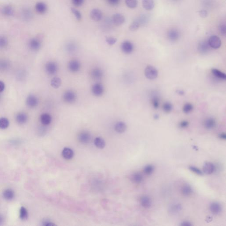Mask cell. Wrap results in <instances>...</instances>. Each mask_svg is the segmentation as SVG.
<instances>
[{"label":"cell","mask_w":226,"mask_h":226,"mask_svg":"<svg viewBox=\"0 0 226 226\" xmlns=\"http://www.w3.org/2000/svg\"><path fill=\"white\" fill-rule=\"evenodd\" d=\"M208 43L211 48L218 49L221 46V41L219 37L216 35H213L209 38Z\"/></svg>","instance_id":"obj_6"},{"label":"cell","mask_w":226,"mask_h":226,"mask_svg":"<svg viewBox=\"0 0 226 226\" xmlns=\"http://www.w3.org/2000/svg\"><path fill=\"white\" fill-rule=\"evenodd\" d=\"M154 118L155 119H158L159 118V116L158 114H155V115H154Z\"/></svg>","instance_id":"obj_58"},{"label":"cell","mask_w":226,"mask_h":226,"mask_svg":"<svg viewBox=\"0 0 226 226\" xmlns=\"http://www.w3.org/2000/svg\"><path fill=\"white\" fill-rule=\"evenodd\" d=\"M39 104L38 98L33 95H30L27 98L26 104L28 107L30 108L36 107Z\"/></svg>","instance_id":"obj_11"},{"label":"cell","mask_w":226,"mask_h":226,"mask_svg":"<svg viewBox=\"0 0 226 226\" xmlns=\"http://www.w3.org/2000/svg\"><path fill=\"white\" fill-rule=\"evenodd\" d=\"M108 3L112 6H116L119 4L120 0H107Z\"/></svg>","instance_id":"obj_49"},{"label":"cell","mask_w":226,"mask_h":226,"mask_svg":"<svg viewBox=\"0 0 226 226\" xmlns=\"http://www.w3.org/2000/svg\"><path fill=\"white\" fill-rule=\"evenodd\" d=\"M78 139L79 141L83 144H87L91 139V135L88 132L83 131L78 135Z\"/></svg>","instance_id":"obj_13"},{"label":"cell","mask_w":226,"mask_h":226,"mask_svg":"<svg viewBox=\"0 0 226 226\" xmlns=\"http://www.w3.org/2000/svg\"><path fill=\"white\" fill-rule=\"evenodd\" d=\"M35 9L38 13L43 14L47 11V6L43 2H39L35 5Z\"/></svg>","instance_id":"obj_19"},{"label":"cell","mask_w":226,"mask_h":226,"mask_svg":"<svg viewBox=\"0 0 226 226\" xmlns=\"http://www.w3.org/2000/svg\"><path fill=\"white\" fill-rule=\"evenodd\" d=\"M94 144L96 146L99 148H103L105 146L104 140L101 137L96 138L95 139Z\"/></svg>","instance_id":"obj_34"},{"label":"cell","mask_w":226,"mask_h":226,"mask_svg":"<svg viewBox=\"0 0 226 226\" xmlns=\"http://www.w3.org/2000/svg\"><path fill=\"white\" fill-rule=\"evenodd\" d=\"M172 1H179V0H172Z\"/></svg>","instance_id":"obj_60"},{"label":"cell","mask_w":226,"mask_h":226,"mask_svg":"<svg viewBox=\"0 0 226 226\" xmlns=\"http://www.w3.org/2000/svg\"><path fill=\"white\" fill-rule=\"evenodd\" d=\"M192 189L189 185H185L181 189V192L184 196H189L192 193Z\"/></svg>","instance_id":"obj_32"},{"label":"cell","mask_w":226,"mask_h":226,"mask_svg":"<svg viewBox=\"0 0 226 226\" xmlns=\"http://www.w3.org/2000/svg\"><path fill=\"white\" fill-rule=\"evenodd\" d=\"M71 11L78 20L80 21L81 20L82 18L81 14V13L78 10L75 9V8H72L71 9Z\"/></svg>","instance_id":"obj_43"},{"label":"cell","mask_w":226,"mask_h":226,"mask_svg":"<svg viewBox=\"0 0 226 226\" xmlns=\"http://www.w3.org/2000/svg\"><path fill=\"white\" fill-rule=\"evenodd\" d=\"M210 46L209 45L208 42L202 41H201L198 44V50L200 53L202 54H206L208 52L210 49Z\"/></svg>","instance_id":"obj_12"},{"label":"cell","mask_w":226,"mask_h":226,"mask_svg":"<svg viewBox=\"0 0 226 226\" xmlns=\"http://www.w3.org/2000/svg\"><path fill=\"white\" fill-rule=\"evenodd\" d=\"M77 95L75 92L72 90H68L63 95V99L66 103L72 104L76 101Z\"/></svg>","instance_id":"obj_3"},{"label":"cell","mask_w":226,"mask_h":226,"mask_svg":"<svg viewBox=\"0 0 226 226\" xmlns=\"http://www.w3.org/2000/svg\"><path fill=\"white\" fill-rule=\"evenodd\" d=\"M16 122L19 124H24L28 120V117L26 113L24 112H20L18 113L16 116Z\"/></svg>","instance_id":"obj_23"},{"label":"cell","mask_w":226,"mask_h":226,"mask_svg":"<svg viewBox=\"0 0 226 226\" xmlns=\"http://www.w3.org/2000/svg\"><path fill=\"white\" fill-rule=\"evenodd\" d=\"M67 50L70 53H73L76 51L77 47L74 44L69 43L67 45Z\"/></svg>","instance_id":"obj_44"},{"label":"cell","mask_w":226,"mask_h":226,"mask_svg":"<svg viewBox=\"0 0 226 226\" xmlns=\"http://www.w3.org/2000/svg\"><path fill=\"white\" fill-rule=\"evenodd\" d=\"M51 85L54 88H57L60 87L61 84V79L58 77L53 78L51 81Z\"/></svg>","instance_id":"obj_33"},{"label":"cell","mask_w":226,"mask_h":226,"mask_svg":"<svg viewBox=\"0 0 226 226\" xmlns=\"http://www.w3.org/2000/svg\"><path fill=\"white\" fill-rule=\"evenodd\" d=\"M219 138L222 139H226V135L225 133H222L220 134L219 136Z\"/></svg>","instance_id":"obj_56"},{"label":"cell","mask_w":226,"mask_h":226,"mask_svg":"<svg viewBox=\"0 0 226 226\" xmlns=\"http://www.w3.org/2000/svg\"><path fill=\"white\" fill-rule=\"evenodd\" d=\"M148 19V16L146 14L141 15L132 22L129 27V29L131 31H136L140 26L147 24Z\"/></svg>","instance_id":"obj_1"},{"label":"cell","mask_w":226,"mask_h":226,"mask_svg":"<svg viewBox=\"0 0 226 226\" xmlns=\"http://www.w3.org/2000/svg\"><path fill=\"white\" fill-rule=\"evenodd\" d=\"M181 226H192V224L190 222L188 221H185L182 222L180 225Z\"/></svg>","instance_id":"obj_52"},{"label":"cell","mask_w":226,"mask_h":226,"mask_svg":"<svg viewBox=\"0 0 226 226\" xmlns=\"http://www.w3.org/2000/svg\"><path fill=\"white\" fill-rule=\"evenodd\" d=\"M189 169L192 172L194 173L197 175H203L202 172L197 167L194 166H190L189 167Z\"/></svg>","instance_id":"obj_45"},{"label":"cell","mask_w":226,"mask_h":226,"mask_svg":"<svg viewBox=\"0 0 226 226\" xmlns=\"http://www.w3.org/2000/svg\"><path fill=\"white\" fill-rule=\"evenodd\" d=\"M117 40L114 37H109L106 38V42L109 45H113L116 43Z\"/></svg>","instance_id":"obj_46"},{"label":"cell","mask_w":226,"mask_h":226,"mask_svg":"<svg viewBox=\"0 0 226 226\" xmlns=\"http://www.w3.org/2000/svg\"><path fill=\"white\" fill-rule=\"evenodd\" d=\"M131 180L134 183L139 184L143 180V176L139 173H135L131 176Z\"/></svg>","instance_id":"obj_31"},{"label":"cell","mask_w":226,"mask_h":226,"mask_svg":"<svg viewBox=\"0 0 226 226\" xmlns=\"http://www.w3.org/2000/svg\"><path fill=\"white\" fill-rule=\"evenodd\" d=\"M29 47L33 51H38L41 46V42L38 38H32L29 42Z\"/></svg>","instance_id":"obj_8"},{"label":"cell","mask_w":226,"mask_h":226,"mask_svg":"<svg viewBox=\"0 0 226 226\" xmlns=\"http://www.w3.org/2000/svg\"><path fill=\"white\" fill-rule=\"evenodd\" d=\"M212 73L213 75L218 78L219 79H221V80H225L226 79V75L224 72L220 71L219 70L216 69H213L212 70Z\"/></svg>","instance_id":"obj_29"},{"label":"cell","mask_w":226,"mask_h":226,"mask_svg":"<svg viewBox=\"0 0 226 226\" xmlns=\"http://www.w3.org/2000/svg\"><path fill=\"white\" fill-rule=\"evenodd\" d=\"M72 3L74 6L79 7L81 6L84 2V0H72Z\"/></svg>","instance_id":"obj_48"},{"label":"cell","mask_w":226,"mask_h":226,"mask_svg":"<svg viewBox=\"0 0 226 226\" xmlns=\"http://www.w3.org/2000/svg\"><path fill=\"white\" fill-rule=\"evenodd\" d=\"M14 192L10 189H5L3 192V197L5 200L8 201L13 199L14 197Z\"/></svg>","instance_id":"obj_28"},{"label":"cell","mask_w":226,"mask_h":226,"mask_svg":"<svg viewBox=\"0 0 226 226\" xmlns=\"http://www.w3.org/2000/svg\"><path fill=\"white\" fill-rule=\"evenodd\" d=\"M112 21L114 25L117 26H119L124 23L125 18L124 16L121 14L116 13L113 15L112 17Z\"/></svg>","instance_id":"obj_18"},{"label":"cell","mask_w":226,"mask_h":226,"mask_svg":"<svg viewBox=\"0 0 226 226\" xmlns=\"http://www.w3.org/2000/svg\"><path fill=\"white\" fill-rule=\"evenodd\" d=\"M127 126L125 123L123 122H119L115 124L114 129L116 132L119 133H122L126 131Z\"/></svg>","instance_id":"obj_25"},{"label":"cell","mask_w":226,"mask_h":226,"mask_svg":"<svg viewBox=\"0 0 226 226\" xmlns=\"http://www.w3.org/2000/svg\"><path fill=\"white\" fill-rule=\"evenodd\" d=\"M5 85L4 82L1 81H0V93L2 92L4 90Z\"/></svg>","instance_id":"obj_55"},{"label":"cell","mask_w":226,"mask_h":226,"mask_svg":"<svg viewBox=\"0 0 226 226\" xmlns=\"http://www.w3.org/2000/svg\"><path fill=\"white\" fill-rule=\"evenodd\" d=\"M203 171L206 175H211L215 171V166L212 163H205L204 164Z\"/></svg>","instance_id":"obj_17"},{"label":"cell","mask_w":226,"mask_h":226,"mask_svg":"<svg viewBox=\"0 0 226 226\" xmlns=\"http://www.w3.org/2000/svg\"><path fill=\"white\" fill-rule=\"evenodd\" d=\"M43 225L46 226H52L55 225V224L53 223L52 222H50L49 221H45L44 222Z\"/></svg>","instance_id":"obj_54"},{"label":"cell","mask_w":226,"mask_h":226,"mask_svg":"<svg viewBox=\"0 0 226 226\" xmlns=\"http://www.w3.org/2000/svg\"><path fill=\"white\" fill-rule=\"evenodd\" d=\"M142 5L144 9L149 11L154 8L155 4L153 0H142Z\"/></svg>","instance_id":"obj_27"},{"label":"cell","mask_w":226,"mask_h":226,"mask_svg":"<svg viewBox=\"0 0 226 226\" xmlns=\"http://www.w3.org/2000/svg\"><path fill=\"white\" fill-rule=\"evenodd\" d=\"M177 93L178 94H179V95H184L185 94V92H184V91L181 90H178L177 91Z\"/></svg>","instance_id":"obj_57"},{"label":"cell","mask_w":226,"mask_h":226,"mask_svg":"<svg viewBox=\"0 0 226 226\" xmlns=\"http://www.w3.org/2000/svg\"><path fill=\"white\" fill-rule=\"evenodd\" d=\"M216 125V122L214 119L212 118H209L206 119L204 123V125L206 129H212L214 128Z\"/></svg>","instance_id":"obj_24"},{"label":"cell","mask_w":226,"mask_h":226,"mask_svg":"<svg viewBox=\"0 0 226 226\" xmlns=\"http://www.w3.org/2000/svg\"><path fill=\"white\" fill-rule=\"evenodd\" d=\"M167 36L169 40L174 42L177 41L180 38V32L179 31L176 29H171L167 32Z\"/></svg>","instance_id":"obj_5"},{"label":"cell","mask_w":226,"mask_h":226,"mask_svg":"<svg viewBox=\"0 0 226 226\" xmlns=\"http://www.w3.org/2000/svg\"><path fill=\"white\" fill-rule=\"evenodd\" d=\"M90 16L94 21H99L103 17V13L99 9H92L91 11Z\"/></svg>","instance_id":"obj_14"},{"label":"cell","mask_w":226,"mask_h":226,"mask_svg":"<svg viewBox=\"0 0 226 226\" xmlns=\"http://www.w3.org/2000/svg\"><path fill=\"white\" fill-rule=\"evenodd\" d=\"M9 120L6 118H0V129L4 130L9 127Z\"/></svg>","instance_id":"obj_36"},{"label":"cell","mask_w":226,"mask_h":226,"mask_svg":"<svg viewBox=\"0 0 226 226\" xmlns=\"http://www.w3.org/2000/svg\"><path fill=\"white\" fill-rule=\"evenodd\" d=\"M81 63L78 60L73 59L69 62L68 68L70 71L72 72H77L80 70L81 69Z\"/></svg>","instance_id":"obj_7"},{"label":"cell","mask_w":226,"mask_h":226,"mask_svg":"<svg viewBox=\"0 0 226 226\" xmlns=\"http://www.w3.org/2000/svg\"><path fill=\"white\" fill-rule=\"evenodd\" d=\"M104 86L100 83H96L94 84L92 87V92L96 96H100L104 93Z\"/></svg>","instance_id":"obj_10"},{"label":"cell","mask_w":226,"mask_h":226,"mask_svg":"<svg viewBox=\"0 0 226 226\" xmlns=\"http://www.w3.org/2000/svg\"><path fill=\"white\" fill-rule=\"evenodd\" d=\"M151 103L154 108L157 109L159 107L160 104V98L158 95H154L151 98Z\"/></svg>","instance_id":"obj_37"},{"label":"cell","mask_w":226,"mask_h":226,"mask_svg":"<svg viewBox=\"0 0 226 226\" xmlns=\"http://www.w3.org/2000/svg\"><path fill=\"white\" fill-rule=\"evenodd\" d=\"M163 109L165 113H170L172 110V105L170 102H165L163 106Z\"/></svg>","instance_id":"obj_38"},{"label":"cell","mask_w":226,"mask_h":226,"mask_svg":"<svg viewBox=\"0 0 226 226\" xmlns=\"http://www.w3.org/2000/svg\"><path fill=\"white\" fill-rule=\"evenodd\" d=\"M145 77L149 80H154L157 78L158 75V70L156 68L151 66H148L145 69Z\"/></svg>","instance_id":"obj_2"},{"label":"cell","mask_w":226,"mask_h":226,"mask_svg":"<svg viewBox=\"0 0 226 226\" xmlns=\"http://www.w3.org/2000/svg\"><path fill=\"white\" fill-rule=\"evenodd\" d=\"M133 43L129 41H125L122 43L121 49L123 52L125 54H130L134 51Z\"/></svg>","instance_id":"obj_9"},{"label":"cell","mask_w":226,"mask_h":226,"mask_svg":"<svg viewBox=\"0 0 226 226\" xmlns=\"http://www.w3.org/2000/svg\"><path fill=\"white\" fill-rule=\"evenodd\" d=\"M23 15H24V17H26V18H29L31 17V12H30L29 10H25L24 13H23Z\"/></svg>","instance_id":"obj_51"},{"label":"cell","mask_w":226,"mask_h":226,"mask_svg":"<svg viewBox=\"0 0 226 226\" xmlns=\"http://www.w3.org/2000/svg\"><path fill=\"white\" fill-rule=\"evenodd\" d=\"M125 4L129 8L134 9L137 6V0H125Z\"/></svg>","instance_id":"obj_39"},{"label":"cell","mask_w":226,"mask_h":226,"mask_svg":"<svg viewBox=\"0 0 226 226\" xmlns=\"http://www.w3.org/2000/svg\"><path fill=\"white\" fill-rule=\"evenodd\" d=\"M189 125V123L187 121L184 120L183 121L180 123L179 124V126L181 128H186Z\"/></svg>","instance_id":"obj_50"},{"label":"cell","mask_w":226,"mask_h":226,"mask_svg":"<svg viewBox=\"0 0 226 226\" xmlns=\"http://www.w3.org/2000/svg\"><path fill=\"white\" fill-rule=\"evenodd\" d=\"M210 210L212 213L218 215L221 213L222 207L221 205L217 202H213L210 205Z\"/></svg>","instance_id":"obj_21"},{"label":"cell","mask_w":226,"mask_h":226,"mask_svg":"<svg viewBox=\"0 0 226 226\" xmlns=\"http://www.w3.org/2000/svg\"><path fill=\"white\" fill-rule=\"evenodd\" d=\"M140 204L143 208L148 209L151 206V200L149 197L147 196H144L141 197L140 200Z\"/></svg>","instance_id":"obj_20"},{"label":"cell","mask_w":226,"mask_h":226,"mask_svg":"<svg viewBox=\"0 0 226 226\" xmlns=\"http://www.w3.org/2000/svg\"><path fill=\"white\" fill-rule=\"evenodd\" d=\"M28 212L26 209L24 207H21L19 210V217L22 220H26L28 219Z\"/></svg>","instance_id":"obj_35"},{"label":"cell","mask_w":226,"mask_h":226,"mask_svg":"<svg viewBox=\"0 0 226 226\" xmlns=\"http://www.w3.org/2000/svg\"><path fill=\"white\" fill-rule=\"evenodd\" d=\"M92 78L95 80H99L102 78L104 76V72L101 69L95 68L92 70L91 72Z\"/></svg>","instance_id":"obj_16"},{"label":"cell","mask_w":226,"mask_h":226,"mask_svg":"<svg viewBox=\"0 0 226 226\" xmlns=\"http://www.w3.org/2000/svg\"><path fill=\"white\" fill-rule=\"evenodd\" d=\"M219 31L222 35H225L226 33V26L225 23H222L219 26Z\"/></svg>","instance_id":"obj_47"},{"label":"cell","mask_w":226,"mask_h":226,"mask_svg":"<svg viewBox=\"0 0 226 226\" xmlns=\"http://www.w3.org/2000/svg\"><path fill=\"white\" fill-rule=\"evenodd\" d=\"M2 13L6 16H11L13 14V9L10 5H6L2 9Z\"/></svg>","instance_id":"obj_30"},{"label":"cell","mask_w":226,"mask_h":226,"mask_svg":"<svg viewBox=\"0 0 226 226\" xmlns=\"http://www.w3.org/2000/svg\"><path fill=\"white\" fill-rule=\"evenodd\" d=\"M62 155L65 159L69 160L73 157V151L69 148H65L62 151Z\"/></svg>","instance_id":"obj_26"},{"label":"cell","mask_w":226,"mask_h":226,"mask_svg":"<svg viewBox=\"0 0 226 226\" xmlns=\"http://www.w3.org/2000/svg\"><path fill=\"white\" fill-rule=\"evenodd\" d=\"M8 40L6 37L3 36H0V48H3L6 47L8 45Z\"/></svg>","instance_id":"obj_42"},{"label":"cell","mask_w":226,"mask_h":226,"mask_svg":"<svg viewBox=\"0 0 226 226\" xmlns=\"http://www.w3.org/2000/svg\"><path fill=\"white\" fill-rule=\"evenodd\" d=\"M46 72L50 75H54L57 72L58 70V66L56 62L54 61H49L46 63L45 66Z\"/></svg>","instance_id":"obj_4"},{"label":"cell","mask_w":226,"mask_h":226,"mask_svg":"<svg viewBox=\"0 0 226 226\" xmlns=\"http://www.w3.org/2000/svg\"><path fill=\"white\" fill-rule=\"evenodd\" d=\"M193 108V106L192 104L190 103H187L183 106V110L184 113H189L192 111Z\"/></svg>","instance_id":"obj_40"},{"label":"cell","mask_w":226,"mask_h":226,"mask_svg":"<svg viewBox=\"0 0 226 226\" xmlns=\"http://www.w3.org/2000/svg\"><path fill=\"white\" fill-rule=\"evenodd\" d=\"M182 209H183V207L180 204L174 203L170 205L168 209V211L170 214L175 215L180 213L182 210Z\"/></svg>","instance_id":"obj_15"},{"label":"cell","mask_w":226,"mask_h":226,"mask_svg":"<svg viewBox=\"0 0 226 226\" xmlns=\"http://www.w3.org/2000/svg\"><path fill=\"white\" fill-rule=\"evenodd\" d=\"M3 221V218L0 215V224L2 223Z\"/></svg>","instance_id":"obj_59"},{"label":"cell","mask_w":226,"mask_h":226,"mask_svg":"<svg viewBox=\"0 0 226 226\" xmlns=\"http://www.w3.org/2000/svg\"><path fill=\"white\" fill-rule=\"evenodd\" d=\"M40 121L43 125H49L51 122V116L48 113H43L40 116Z\"/></svg>","instance_id":"obj_22"},{"label":"cell","mask_w":226,"mask_h":226,"mask_svg":"<svg viewBox=\"0 0 226 226\" xmlns=\"http://www.w3.org/2000/svg\"><path fill=\"white\" fill-rule=\"evenodd\" d=\"M200 16L202 18H205L207 16L208 13L205 10H201L199 12Z\"/></svg>","instance_id":"obj_53"},{"label":"cell","mask_w":226,"mask_h":226,"mask_svg":"<svg viewBox=\"0 0 226 226\" xmlns=\"http://www.w3.org/2000/svg\"><path fill=\"white\" fill-rule=\"evenodd\" d=\"M154 167L153 166L148 165L146 166L144 169V172L146 175H150L153 173Z\"/></svg>","instance_id":"obj_41"}]
</instances>
